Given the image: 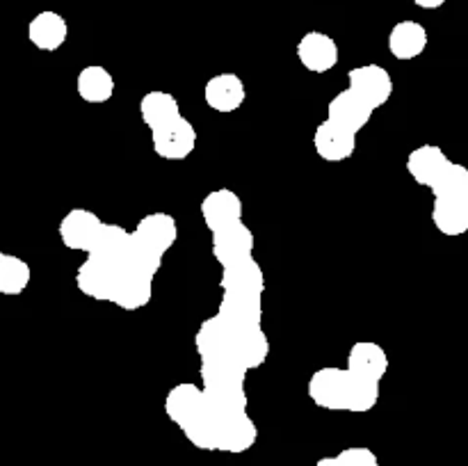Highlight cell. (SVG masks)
Wrapping results in <instances>:
<instances>
[{
    "mask_svg": "<svg viewBox=\"0 0 468 466\" xmlns=\"http://www.w3.org/2000/svg\"><path fill=\"white\" fill-rule=\"evenodd\" d=\"M176 236V219L167 213L146 215L133 231L103 222L78 268L76 286L91 300L112 302L123 311L142 309L151 302L154 277Z\"/></svg>",
    "mask_w": 468,
    "mask_h": 466,
    "instance_id": "1",
    "label": "cell"
},
{
    "mask_svg": "<svg viewBox=\"0 0 468 466\" xmlns=\"http://www.w3.org/2000/svg\"><path fill=\"white\" fill-rule=\"evenodd\" d=\"M165 414L199 450L240 455L259 439V428L247 409L222 405L192 382L178 384L167 393Z\"/></svg>",
    "mask_w": 468,
    "mask_h": 466,
    "instance_id": "2",
    "label": "cell"
},
{
    "mask_svg": "<svg viewBox=\"0 0 468 466\" xmlns=\"http://www.w3.org/2000/svg\"><path fill=\"white\" fill-rule=\"evenodd\" d=\"M309 397L329 411L364 414L379 400V379L355 368H320L309 379Z\"/></svg>",
    "mask_w": 468,
    "mask_h": 466,
    "instance_id": "3",
    "label": "cell"
},
{
    "mask_svg": "<svg viewBox=\"0 0 468 466\" xmlns=\"http://www.w3.org/2000/svg\"><path fill=\"white\" fill-rule=\"evenodd\" d=\"M430 190L434 192L432 222L448 238L468 231V167L452 163Z\"/></svg>",
    "mask_w": 468,
    "mask_h": 466,
    "instance_id": "4",
    "label": "cell"
},
{
    "mask_svg": "<svg viewBox=\"0 0 468 466\" xmlns=\"http://www.w3.org/2000/svg\"><path fill=\"white\" fill-rule=\"evenodd\" d=\"M155 155L163 160H186L197 146V131L187 117L172 119L165 126L151 131Z\"/></svg>",
    "mask_w": 468,
    "mask_h": 466,
    "instance_id": "5",
    "label": "cell"
},
{
    "mask_svg": "<svg viewBox=\"0 0 468 466\" xmlns=\"http://www.w3.org/2000/svg\"><path fill=\"white\" fill-rule=\"evenodd\" d=\"M297 59H300L306 71L327 73L341 59V50H338V44L334 37L318 30H311L297 41Z\"/></svg>",
    "mask_w": 468,
    "mask_h": 466,
    "instance_id": "6",
    "label": "cell"
},
{
    "mask_svg": "<svg viewBox=\"0 0 468 466\" xmlns=\"http://www.w3.org/2000/svg\"><path fill=\"white\" fill-rule=\"evenodd\" d=\"M314 146L315 154L327 163H343L356 151V132L327 117L315 128Z\"/></svg>",
    "mask_w": 468,
    "mask_h": 466,
    "instance_id": "7",
    "label": "cell"
},
{
    "mask_svg": "<svg viewBox=\"0 0 468 466\" xmlns=\"http://www.w3.org/2000/svg\"><path fill=\"white\" fill-rule=\"evenodd\" d=\"M347 87L364 96L370 105L382 108L393 94V78L379 64H364L347 73Z\"/></svg>",
    "mask_w": 468,
    "mask_h": 466,
    "instance_id": "8",
    "label": "cell"
},
{
    "mask_svg": "<svg viewBox=\"0 0 468 466\" xmlns=\"http://www.w3.org/2000/svg\"><path fill=\"white\" fill-rule=\"evenodd\" d=\"M247 99L245 82H242L240 76L236 73H218V76L210 78L204 87V101L210 110L215 112H236V110L242 108Z\"/></svg>",
    "mask_w": 468,
    "mask_h": 466,
    "instance_id": "9",
    "label": "cell"
},
{
    "mask_svg": "<svg viewBox=\"0 0 468 466\" xmlns=\"http://www.w3.org/2000/svg\"><path fill=\"white\" fill-rule=\"evenodd\" d=\"M201 217H204L206 227L210 233L219 231V228H227L231 224L240 222L242 219V201L229 187H219L206 195V199L201 201Z\"/></svg>",
    "mask_w": 468,
    "mask_h": 466,
    "instance_id": "10",
    "label": "cell"
},
{
    "mask_svg": "<svg viewBox=\"0 0 468 466\" xmlns=\"http://www.w3.org/2000/svg\"><path fill=\"white\" fill-rule=\"evenodd\" d=\"M103 219L87 208H73L59 222V240L73 251H87L94 242Z\"/></svg>",
    "mask_w": 468,
    "mask_h": 466,
    "instance_id": "11",
    "label": "cell"
},
{
    "mask_svg": "<svg viewBox=\"0 0 468 466\" xmlns=\"http://www.w3.org/2000/svg\"><path fill=\"white\" fill-rule=\"evenodd\" d=\"M375 105H370L368 101L361 94H356L355 90H343L329 101V119H334L341 126L350 128L352 132L359 135L361 128L370 122V117L375 114Z\"/></svg>",
    "mask_w": 468,
    "mask_h": 466,
    "instance_id": "12",
    "label": "cell"
},
{
    "mask_svg": "<svg viewBox=\"0 0 468 466\" xmlns=\"http://www.w3.org/2000/svg\"><path fill=\"white\" fill-rule=\"evenodd\" d=\"M251 251H254V233L242 219L213 233V256L219 260V265L250 259V256H254Z\"/></svg>",
    "mask_w": 468,
    "mask_h": 466,
    "instance_id": "13",
    "label": "cell"
},
{
    "mask_svg": "<svg viewBox=\"0 0 468 466\" xmlns=\"http://www.w3.org/2000/svg\"><path fill=\"white\" fill-rule=\"evenodd\" d=\"M451 164L452 160L448 158L441 146L423 144L410 154V158H407V172L411 174V178L419 185L432 187Z\"/></svg>",
    "mask_w": 468,
    "mask_h": 466,
    "instance_id": "14",
    "label": "cell"
},
{
    "mask_svg": "<svg viewBox=\"0 0 468 466\" xmlns=\"http://www.w3.org/2000/svg\"><path fill=\"white\" fill-rule=\"evenodd\" d=\"M67 37V18H64L62 14L53 12V9L39 12L32 18L30 26H27V39H30V44L35 46V48L44 50V53H55L58 48H62Z\"/></svg>",
    "mask_w": 468,
    "mask_h": 466,
    "instance_id": "15",
    "label": "cell"
},
{
    "mask_svg": "<svg viewBox=\"0 0 468 466\" xmlns=\"http://www.w3.org/2000/svg\"><path fill=\"white\" fill-rule=\"evenodd\" d=\"M428 30H425L423 23L411 21V18H405V21L396 23L388 32V50L396 59H416L419 55L425 53L428 48Z\"/></svg>",
    "mask_w": 468,
    "mask_h": 466,
    "instance_id": "16",
    "label": "cell"
},
{
    "mask_svg": "<svg viewBox=\"0 0 468 466\" xmlns=\"http://www.w3.org/2000/svg\"><path fill=\"white\" fill-rule=\"evenodd\" d=\"M114 76L101 64H90L76 78L78 96L91 105L108 103L114 96Z\"/></svg>",
    "mask_w": 468,
    "mask_h": 466,
    "instance_id": "17",
    "label": "cell"
},
{
    "mask_svg": "<svg viewBox=\"0 0 468 466\" xmlns=\"http://www.w3.org/2000/svg\"><path fill=\"white\" fill-rule=\"evenodd\" d=\"M140 114L142 122L149 126V131H155V128L165 126L172 119L181 117V108H178L176 96L169 94V91L154 90L149 94L142 96L140 101Z\"/></svg>",
    "mask_w": 468,
    "mask_h": 466,
    "instance_id": "18",
    "label": "cell"
},
{
    "mask_svg": "<svg viewBox=\"0 0 468 466\" xmlns=\"http://www.w3.org/2000/svg\"><path fill=\"white\" fill-rule=\"evenodd\" d=\"M347 365L382 382V377L388 370V355L378 343L359 341L352 345L350 355H347Z\"/></svg>",
    "mask_w": 468,
    "mask_h": 466,
    "instance_id": "19",
    "label": "cell"
},
{
    "mask_svg": "<svg viewBox=\"0 0 468 466\" xmlns=\"http://www.w3.org/2000/svg\"><path fill=\"white\" fill-rule=\"evenodd\" d=\"M30 279L32 272L26 260L14 254H7V251L0 254V292L3 295H21L27 288V283H30Z\"/></svg>",
    "mask_w": 468,
    "mask_h": 466,
    "instance_id": "20",
    "label": "cell"
},
{
    "mask_svg": "<svg viewBox=\"0 0 468 466\" xmlns=\"http://www.w3.org/2000/svg\"><path fill=\"white\" fill-rule=\"evenodd\" d=\"M314 466H379L378 455L366 446H350L332 457H323Z\"/></svg>",
    "mask_w": 468,
    "mask_h": 466,
    "instance_id": "21",
    "label": "cell"
},
{
    "mask_svg": "<svg viewBox=\"0 0 468 466\" xmlns=\"http://www.w3.org/2000/svg\"><path fill=\"white\" fill-rule=\"evenodd\" d=\"M414 5L420 9H439L446 5V0H414Z\"/></svg>",
    "mask_w": 468,
    "mask_h": 466,
    "instance_id": "22",
    "label": "cell"
}]
</instances>
